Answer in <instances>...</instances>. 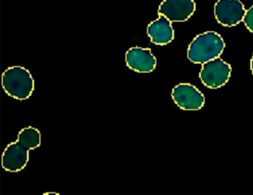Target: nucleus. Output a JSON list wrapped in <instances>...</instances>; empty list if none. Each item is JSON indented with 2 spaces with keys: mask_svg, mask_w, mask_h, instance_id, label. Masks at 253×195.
Returning a JSON list of instances; mask_svg holds the SVG:
<instances>
[{
  "mask_svg": "<svg viewBox=\"0 0 253 195\" xmlns=\"http://www.w3.org/2000/svg\"><path fill=\"white\" fill-rule=\"evenodd\" d=\"M243 22L247 29L253 34V5L247 10Z\"/></svg>",
  "mask_w": 253,
  "mask_h": 195,
  "instance_id": "obj_10",
  "label": "nucleus"
},
{
  "mask_svg": "<svg viewBox=\"0 0 253 195\" xmlns=\"http://www.w3.org/2000/svg\"><path fill=\"white\" fill-rule=\"evenodd\" d=\"M4 91L13 98L25 100L32 95L35 90V80L28 69L22 66H12L2 75Z\"/></svg>",
  "mask_w": 253,
  "mask_h": 195,
  "instance_id": "obj_3",
  "label": "nucleus"
},
{
  "mask_svg": "<svg viewBox=\"0 0 253 195\" xmlns=\"http://www.w3.org/2000/svg\"><path fill=\"white\" fill-rule=\"evenodd\" d=\"M225 48L223 38L217 32H207L195 37L189 44L187 57L195 64H204L218 58Z\"/></svg>",
  "mask_w": 253,
  "mask_h": 195,
  "instance_id": "obj_2",
  "label": "nucleus"
},
{
  "mask_svg": "<svg viewBox=\"0 0 253 195\" xmlns=\"http://www.w3.org/2000/svg\"><path fill=\"white\" fill-rule=\"evenodd\" d=\"M231 73L230 65L218 57L202 65L199 78L207 88L217 89L227 83Z\"/></svg>",
  "mask_w": 253,
  "mask_h": 195,
  "instance_id": "obj_4",
  "label": "nucleus"
},
{
  "mask_svg": "<svg viewBox=\"0 0 253 195\" xmlns=\"http://www.w3.org/2000/svg\"><path fill=\"white\" fill-rule=\"evenodd\" d=\"M194 0H164L158 8V15L164 16L171 23L187 21L195 13Z\"/></svg>",
  "mask_w": 253,
  "mask_h": 195,
  "instance_id": "obj_7",
  "label": "nucleus"
},
{
  "mask_svg": "<svg viewBox=\"0 0 253 195\" xmlns=\"http://www.w3.org/2000/svg\"><path fill=\"white\" fill-rule=\"evenodd\" d=\"M147 35L151 42L155 45H166L170 43L174 38L171 22L164 16L159 15L156 20L148 26Z\"/></svg>",
  "mask_w": 253,
  "mask_h": 195,
  "instance_id": "obj_9",
  "label": "nucleus"
},
{
  "mask_svg": "<svg viewBox=\"0 0 253 195\" xmlns=\"http://www.w3.org/2000/svg\"><path fill=\"white\" fill-rule=\"evenodd\" d=\"M171 97L180 109L185 111H198L205 104V97L189 83H180L171 91Z\"/></svg>",
  "mask_w": 253,
  "mask_h": 195,
  "instance_id": "obj_6",
  "label": "nucleus"
},
{
  "mask_svg": "<svg viewBox=\"0 0 253 195\" xmlns=\"http://www.w3.org/2000/svg\"><path fill=\"white\" fill-rule=\"evenodd\" d=\"M250 69H251L252 74L253 75V54L252 57L251 61H250Z\"/></svg>",
  "mask_w": 253,
  "mask_h": 195,
  "instance_id": "obj_11",
  "label": "nucleus"
},
{
  "mask_svg": "<svg viewBox=\"0 0 253 195\" xmlns=\"http://www.w3.org/2000/svg\"><path fill=\"white\" fill-rule=\"evenodd\" d=\"M247 11L241 0H217L214 6V14L219 24L233 27L244 20Z\"/></svg>",
  "mask_w": 253,
  "mask_h": 195,
  "instance_id": "obj_5",
  "label": "nucleus"
},
{
  "mask_svg": "<svg viewBox=\"0 0 253 195\" xmlns=\"http://www.w3.org/2000/svg\"><path fill=\"white\" fill-rule=\"evenodd\" d=\"M41 144V134L38 128L29 126L23 128L18 139L10 143L4 151L2 166L8 172H19L26 168L29 160V152Z\"/></svg>",
  "mask_w": 253,
  "mask_h": 195,
  "instance_id": "obj_1",
  "label": "nucleus"
},
{
  "mask_svg": "<svg viewBox=\"0 0 253 195\" xmlns=\"http://www.w3.org/2000/svg\"><path fill=\"white\" fill-rule=\"evenodd\" d=\"M126 63L131 70L138 73H150L156 68L157 60L150 48L133 47L126 54Z\"/></svg>",
  "mask_w": 253,
  "mask_h": 195,
  "instance_id": "obj_8",
  "label": "nucleus"
}]
</instances>
